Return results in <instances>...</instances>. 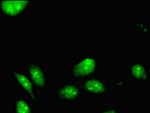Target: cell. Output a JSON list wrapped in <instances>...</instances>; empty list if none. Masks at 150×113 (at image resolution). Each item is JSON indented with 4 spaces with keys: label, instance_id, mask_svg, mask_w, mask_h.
I'll list each match as a JSON object with an SVG mask.
<instances>
[{
    "label": "cell",
    "instance_id": "cell-7",
    "mask_svg": "<svg viewBox=\"0 0 150 113\" xmlns=\"http://www.w3.org/2000/svg\"><path fill=\"white\" fill-rule=\"evenodd\" d=\"M125 71L127 78L134 85H146L149 82V66L146 60H130L126 66Z\"/></svg>",
    "mask_w": 150,
    "mask_h": 113
},
{
    "label": "cell",
    "instance_id": "cell-10",
    "mask_svg": "<svg viewBox=\"0 0 150 113\" xmlns=\"http://www.w3.org/2000/svg\"><path fill=\"white\" fill-rule=\"evenodd\" d=\"M95 113H124V111L121 107L113 108H101L96 110Z\"/></svg>",
    "mask_w": 150,
    "mask_h": 113
},
{
    "label": "cell",
    "instance_id": "cell-1",
    "mask_svg": "<svg viewBox=\"0 0 150 113\" xmlns=\"http://www.w3.org/2000/svg\"><path fill=\"white\" fill-rule=\"evenodd\" d=\"M23 60L24 73L32 81L38 94L45 95L51 88V81L48 66L43 65L40 61L31 60L30 56H18Z\"/></svg>",
    "mask_w": 150,
    "mask_h": 113
},
{
    "label": "cell",
    "instance_id": "cell-6",
    "mask_svg": "<svg viewBox=\"0 0 150 113\" xmlns=\"http://www.w3.org/2000/svg\"><path fill=\"white\" fill-rule=\"evenodd\" d=\"M81 95L77 84L68 80L56 87L54 100L56 102L72 105L81 102Z\"/></svg>",
    "mask_w": 150,
    "mask_h": 113
},
{
    "label": "cell",
    "instance_id": "cell-3",
    "mask_svg": "<svg viewBox=\"0 0 150 113\" xmlns=\"http://www.w3.org/2000/svg\"><path fill=\"white\" fill-rule=\"evenodd\" d=\"M81 94L85 97H110L112 88L101 74H97L76 82Z\"/></svg>",
    "mask_w": 150,
    "mask_h": 113
},
{
    "label": "cell",
    "instance_id": "cell-8",
    "mask_svg": "<svg viewBox=\"0 0 150 113\" xmlns=\"http://www.w3.org/2000/svg\"><path fill=\"white\" fill-rule=\"evenodd\" d=\"M13 113H37L36 103L25 96H15L12 99Z\"/></svg>",
    "mask_w": 150,
    "mask_h": 113
},
{
    "label": "cell",
    "instance_id": "cell-11",
    "mask_svg": "<svg viewBox=\"0 0 150 113\" xmlns=\"http://www.w3.org/2000/svg\"><path fill=\"white\" fill-rule=\"evenodd\" d=\"M2 53V45H1V43H0V54Z\"/></svg>",
    "mask_w": 150,
    "mask_h": 113
},
{
    "label": "cell",
    "instance_id": "cell-4",
    "mask_svg": "<svg viewBox=\"0 0 150 113\" xmlns=\"http://www.w3.org/2000/svg\"><path fill=\"white\" fill-rule=\"evenodd\" d=\"M7 74L12 80L13 85L16 86L18 90L23 92L25 97L35 103L39 102V94L24 72L21 71L18 68L10 67L8 69Z\"/></svg>",
    "mask_w": 150,
    "mask_h": 113
},
{
    "label": "cell",
    "instance_id": "cell-5",
    "mask_svg": "<svg viewBox=\"0 0 150 113\" xmlns=\"http://www.w3.org/2000/svg\"><path fill=\"white\" fill-rule=\"evenodd\" d=\"M32 0H0V17L2 18H21L32 8Z\"/></svg>",
    "mask_w": 150,
    "mask_h": 113
},
{
    "label": "cell",
    "instance_id": "cell-9",
    "mask_svg": "<svg viewBox=\"0 0 150 113\" xmlns=\"http://www.w3.org/2000/svg\"><path fill=\"white\" fill-rule=\"evenodd\" d=\"M134 30H138L141 35H149V27L143 20L139 18L134 20Z\"/></svg>",
    "mask_w": 150,
    "mask_h": 113
},
{
    "label": "cell",
    "instance_id": "cell-2",
    "mask_svg": "<svg viewBox=\"0 0 150 113\" xmlns=\"http://www.w3.org/2000/svg\"><path fill=\"white\" fill-rule=\"evenodd\" d=\"M98 55L81 54L72 60L67 68V79L78 81L98 74Z\"/></svg>",
    "mask_w": 150,
    "mask_h": 113
}]
</instances>
